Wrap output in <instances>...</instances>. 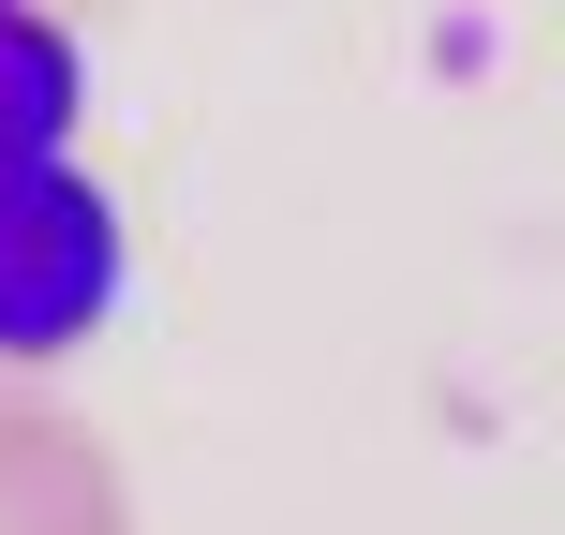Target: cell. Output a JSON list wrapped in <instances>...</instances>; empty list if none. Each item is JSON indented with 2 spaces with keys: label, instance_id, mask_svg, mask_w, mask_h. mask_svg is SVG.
<instances>
[{
  "label": "cell",
  "instance_id": "1",
  "mask_svg": "<svg viewBox=\"0 0 565 535\" xmlns=\"http://www.w3.org/2000/svg\"><path fill=\"white\" fill-rule=\"evenodd\" d=\"M119 268H135V238H119V194L89 164L0 179V357L15 372L75 357V342L119 312Z\"/></svg>",
  "mask_w": 565,
  "mask_h": 535
},
{
  "label": "cell",
  "instance_id": "2",
  "mask_svg": "<svg viewBox=\"0 0 565 535\" xmlns=\"http://www.w3.org/2000/svg\"><path fill=\"white\" fill-rule=\"evenodd\" d=\"M75 105H89V60H75V30H45L30 0H0V179H30V164H75Z\"/></svg>",
  "mask_w": 565,
  "mask_h": 535
}]
</instances>
